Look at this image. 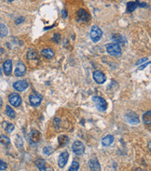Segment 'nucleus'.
I'll use <instances>...</instances> for the list:
<instances>
[{"label":"nucleus","mask_w":151,"mask_h":171,"mask_svg":"<svg viewBox=\"0 0 151 171\" xmlns=\"http://www.w3.org/2000/svg\"><path fill=\"white\" fill-rule=\"evenodd\" d=\"M105 48H106V52L111 56L118 57V56H121V53H122L121 48L118 43H109V44L106 45Z\"/></svg>","instance_id":"obj_1"},{"label":"nucleus","mask_w":151,"mask_h":171,"mask_svg":"<svg viewBox=\"0 0 151 171\" xmlns=\"http://www.w3.org/2000/svg\"><path fill=\"white\" fill-rule=\"evenodd\" d=\"M92 101L99 111L104 112L107 109V102H106V100L105 99L98 97V96H94L92 97Z\"/></svg>","instance_id":"obj_2"},{"label":"nucleus","mask_w":151,"mask_h":171,"mask_svg":"<svg viewBox=\"0 0 151 171\" xmlns=\"http://www.w3.org/2000/svg\"><path fill=\"white\" fill-rule=\"evenodd\" d=\"M90 36L91 40L94 42V43H97L101 38H102L103 36V32L101 30L98 26H92L91 27V33H90Z\"/></svg>","instance_id":"obj_3"},{"label":"nucleus","mask_w":151,"mask_h":171,"mask_svg":"<svg viewBox=\"0 0 151 171\" xmlns=\"http://www.w3.org/2000/svg\"><path fill=\"white\" fill-rule=\"evenodd\" d=\"M72 151L77 155H82L85 152V145L79 141H76L72 145Z\"/></svg>","instance_id":"obj_4"},{"label":"nucleus","mask_w":151,"mask_h":171,"mask_svg":"<svg viewBox=\"0 0 151 171\" xmlns=\"http://www.w3.org/2000/svg\"><path fill=\"white\" fill-rule=\"evenodd\" d=\"M125 118H126V121L131 125H137L140 122L139 117H138V115L134 112H128L126 113Z\"/></svg>","instance_id":"obj_5"},{"label":"nucleus","mask_w":151,"mask_h":171,"mask_svg":"<svg viewBox=\"0 0 151 171\" xmlns=\"http://www.w3.org/2000/svg\"><path fill=\"white\" fill-rule=\"evenodd\" d=\"M9 101L12 106L19 107L22 104V98L17 93H11L9 97Z\"/></svg>","instance_id":"obj_6"},{"label":"nucleus","mask_w":151,"mask_h":171,"mask_svg":"<svg viewBox=\"0 0 151 171\" xmlns=\"http://www.w3.org/2000/svg\"><path fill=\"white\" fill-rule=\"evenodd\" d=\"M77 19L78 22H87L90 21V14L85 9H78L77 12Z\"/></svg>","instance_id":"obj_7"},{"label":"nucleus","mask_w":151,"mask_h":171,"mask_svg":"<svg viewBox=\"0 0 151 171\" xmlns=\"http://www.w3.org/2000/svg\"><path fill=\"white\" fill-rule=\"evenodd\" d=\"M36 166L37 167L39 171H54L52 167L47 165L46 161L43 159H37L36 161Z\"/></svg>","instance_id":"obj_8"},{"label":"nucleus","mask_w":151,"mask_h":171,"mask_svg":"<svg viewBox=\"0 0 151 171\" xmlns=\"http://www.w3.org/2000/svg\"><path fill=\"white\" fill-rule=\"evenodd\" d=\"M68 158H69V154L66 151L62 152V153L59 155L58 157V166L61 168H64L65 167V165L67 164L68 161Z\"/></svg>","instance_id":"obj_9"},{"label":"nucleus","mask_w":151,"mask_h":171,"mask_svg":"<svg viewBox=\"0 0 151 171\" xmlns=\"http://www.w3.org/2000/svg\"><path fill=\"white\" fill-rule=\"evenodd\" d=\"M25 73H26V67H25V65L22 61H20L16 66L14 74H15V75L17 77H22L25 74Z\"/></svg>","instance_id":"obj_10"},{"label":"nucleus","mask_w":151,"mask_h":171,"mask_svg":"<svg viewBox=\"0 0 151 171\" xmlns=\"http://www.w3.org/2000/svg\"><path fill=\"white\" fill-rule=\"evenodd\" d=\"M93 79L97 84H104L106 80V77H105V74L103 72L95 71L93 73Z\"/></svg>","instance_id":"obj_11"},{"label":"nucleus","mask_w":151,"mask_h":171,"mask_svg":"<svg viewBox=\"0 0 151 171\" xmlns=\"http://www.w3.org/2000/svg\"><path fill=\"white\" fill-rule=\"evenodd\" d=\"M28 86L29 85L27 83V81H25V80H19V81L15 82V83L13 84V87L17 91H20V92L26 89V88L28 87Z\"/></svg>","instance_id":"obj_12"},{"label":"nucleus","mask_w":151,"mask_h":171,"mask_svg":"<svg viewBox=\"0 0 151 171\" xmlns=\"http://www.w3.org/2000/svg\"><path fill=\"white\" fill-rule=\"evenodd\" d=\"M29 101L32 106H38L42 101V97L38 94H32L29 97Z\"/></svg>","instance_id":"obj_13"},{"label":"nucleus","mask_w":151,"mask_h":171,"mask_svg":"<svg viewBox=\"0 0 151 171\" xmlns=\"http://www.w3.org/2000/svg\"><path fill=\"white\" fill-rule=\"evenodd\" d=\"M88 164H89V167L91 171H101V166L97 158H91Z\"/></svg>","instance_id":"obj_14"},{"label":"nucleus","mask_w":151,"mask_h":171,"mask_svg":"<svg viewBox=\"0 0 151 171\" xmlns=\"http://www.w3.org/2000/svg\"><path fill=\"white\" fill-rule=\"evenodd\" d=\"M40 139H41V135L37 130H33L29 135V140H30L31 142H33V143L38 142L40 141Z\"/></svg>","instance_id":"obj_15"},{"label":"nucleus","mask_w":151,"mask_h":171,"mask_svg":"<svg viewBox=\"0 0 151 171\" xmlns=\"http://www.w3.org/2000/svg\"><path fill=\"white\" fill-rule=\"evenodd\" d=\"M3 70L6 75H9L12 72V61L10 60H7L3 63Z\"/></svg>","instance_id":"obj_16"},{"label":"nucleus","mask_w":151,"mask_h":171,"mask_svg":"<svg viewBox=\"0 0 151 171\" xmlns=\"http://www.w3.org/2000/svg\"><path fill=\"white\" fill-rule=\"evenodd\" d=\"M41 55L44 57L45 59L47 60H52L53 57H54V52L52 48H44L42 51H41Z\"/></svg>","instance_id":"obj_17"},{"label":"nucleus","mask_w":151,"mask_h":171,"mask_svg":"<svg viewBox=\"0 0 151 171\" xmlns=\"http://www.w3.org/2000/svg\"><path fill=\"white\" fill-rule=\"evenodd\" d=\"M113 141H114V137H113L112 135H106L105 138H103L102 140V144L104 145V146H109V145H111L113 143Z\"/></svg>","instance_id":"obj_18"},{"label":"nucleus","mask_w":151,"mask_h":171,"mask_svg":"<svg viewBox=\"0 0 151 171\" xmlns=\"http://www.w3.org/2000/svg\"><path fill=\"white\" fill-rule=\"evenodd\" d=\"M6 115H7L9 118H15V117H16V113H15V111L12 109L9 105L6 106Z\"/></svg>","instance_id":"obj_19"},{"label":"nucleus","mask_w":151,"mask_h":171,"mask_svg":"<svg viewBox=\"0 0 151 171\" xmlns=\"http://www.w3.org/2000/svg\"><path fill=\"white\" fill-rule=\"evenodd\" d=\"M143 121H144V123L146 124V125L150 126V123H151V112L150 111H147V113H144Z\"/></svg>","instance_id":"obj_20"},{"label":"nucleus","mask_w":151,"mask_h":171,"mask_svg":"<svg viewBox=\"0 0 151 171\" xmlns=\"http://www.w3.org/2000/svg\"><path fill=\"white\" fill-rule=\"evenodd\" d=\"M9 34V29L4 23H0V36L5 37Z\"/></svg>","instance_id":"obj_21"},{"label":"nucleus","mask_w":151,"mask_h":171,"mask_svg":"<svg viewBox=\"0 0 151 171\" xmlns=\"http://www.w3.org/2000/svg\"><path fill=\"white\" fill-rule=\"evenodd\" d=\"M58 141H59L61 146H65V145L67 144V142H68V137L65 136V135L60 136L59 139H58Z\"/></svg>","instance_id":"obj_22"},{"label":"nucleus","mask_w":151,"mask_h":171,"mask_svg":"<svg viewBox=\"0 0 151 171\" xmlns=\"http://www.w3.org/2000/svg\"><path fill=\"white\" fill-rule=\"evenodd\" d=\"M27 59L29 60H35V59H37V53L36 51L33 49H29V51L27 53Z\"/></svg>","instance_id":"obj_23"},{"label":"nucleus","mask_w":151,"mask_h":171,"mask_svg":"<svg viewBox=\"0 0 151 171\" xmlns=\"http://www.w3.org/2000/svg\"><path fill=\"white\" fill-rule=\"evenodd\" d=\"M0 143H2L3 145H9L10 143V140L5 135L0 136Z\"/></svg>","instance_id":"obj_24"},{"label":"nucleus","mask_w":151,"mask_h":171,"mask_svg":"<svg viewBox=\"0 0 151 171\" xmlns=\"http://www.w3.org/2000/svg\"><path fill=\"white\" fill-rule=\"evenodd\" d=\"M137 8V5L134 2H129L127 4V11L128 12H133Z\"/></svg>","instance_id":"obj_25"},{"label":"nucleus","mask_w":151,"mask_h":171,"mask_svg":"<svg viewBox=\"0 0 151 171\" xmlns=\"http://www.w3.org/2000/svg\"><path fill=\"white\" fill-rule=\"evenodd\" d=\"M79 169V164L77 161L72 162L71 167H69V171H78Z\"/></svg>","instance_id":"obj_26"},{"label":"nucleus","mask_w":151,"mask_h":171,"mask_svg":"<svg viewBox=\"0 0 151 171\" xmlns=\"http://www.w3.org/2000/svg\"><path fill=\"white\" fill-rule=\"evenodd\" d=\"M44 153H45V154H47V155H49V154H52V152H53V149L52 148V147H49V146H47V147H45L44 148Z\"/></svg>","instance_id":"obj_27"},{"label":"nucleus","mask_w":151,"mask_h":171,"mask_svg":"<svg viewBox=\"0 0 151 171\" xmlns=\"http://www.w3.org/2000/svg\"><path fill=\"white\" fill-rule=\"evenodd\" d=\"M14 129V126L12 125V124H7V126H6V130H7L8 133H11L12 131H13Z\"/></svg>","instance_id":"obj_28"},{"label":"nucleus","mask_w":151,"mask_h":171,"mask_svg":"<svg viewBox=\"0 0 151 171\" xmlns=\"http://www.w3.org/2000/svg\"><path fill=\"white\" fill-rule=\"evenodd\" d=\"M7 167H8V165L6 164L4 161H2L1 159H0V170H1V171L5 170L6 168H7Z\"/></svg>","instance_id":"obj_29"},{"label":"nucleus","mask_w":151,"mask_h":171,"mask_svg":"<svg viewBox=\"0 0 151 171\" xmlns=\"http://www.w3.org/2000/svg\"><path fill=\"white\" fill-rule=\"evenodd\" d=\"M53 41L55 42H60V39H61V35L59 34H54V36H53Z\"/></svg>","instance_id":"obj_30"},{"label":"nucleus","mask_w":151,"mask_h":171,"mask_svg":"<svg viewBox=\"0 0 151 171\" xmlns=\"http://www.w3.org/2000/svg\"><path fill=\"white\" fill-rule=\"evenodd\" d=\"M147 61V59H143V60H140V61H137V63H136V64H137V65H139V64H141L142 62H144V61Z\"/></svg>","instance_id":"obj_31"},{"label":"nucleus","mask_w":151,"mask_h":171,"mask_svg":"<svg viewBox=\"0 0 151 171\" xmlns=\"http://www.w3.org/2000/svg\"><path fill=\"white\" fill-rule=\"evenodd\" d=\"M148 64H149V61H148L147 63L146 62V63H144V65H142L141 67H139V70H143V69H144V67H146V66H147Z\"/></svg>","instance_id":"obj_32"},{"label":"nucleus","mask_w":151,"mask_h":171,"mask_svg":"<svg viewBox=\"0 0 151 171\" xmlns=\"http://www.w3.org/2000/svg\"><path fill=\"white\" fill-rule=\"evenodd\" d=\"M3 105V101H2V99L0 98V107H1Z\"/></svg>","instance_id":"obj_33"},{"label":"nucleus","mask_w":151,"mask_h":171,"mask_svg":"<svg viewBox=\"0 0 151 171\" xmlns=\"http://www.w3.org/2000/svg\"><path fill=\"white\" fill-rule=\"evenodd\" d=\"M9 1H10V2H11V1H14V0H9Z\"/></svg>","instance_id":"obj_34"},{"label":"nucleus","mask_w":151,"mask_h":171,"mask_svg":"<svg viewBox=\"0 0 151 171\" xmlns=\"http://www.w3.org/2000/svg\"><path fill=\"white\" fill-rule=\"evenodd\" d=\"M139 171H147V170H139Z\"/></svg>","instance_id":"obj_35"}]
</instances>
